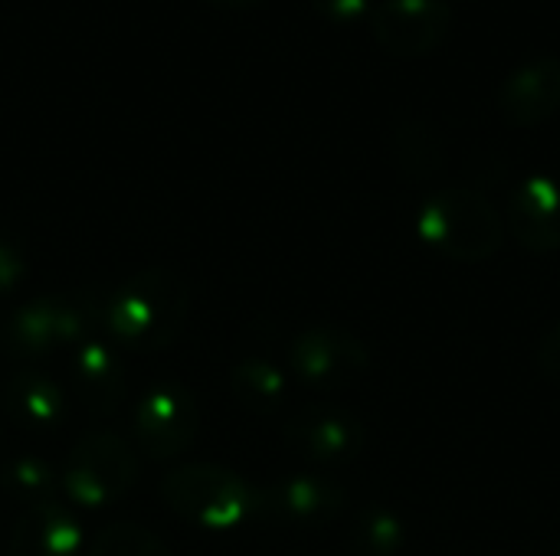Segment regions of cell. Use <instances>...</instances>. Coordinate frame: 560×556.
Returning <instances> with one entry per match:
<instances>
[{
  "label": "cell",
  "mask_w": 560,
  "mask_h": 556,
  "mask_svg": "<svg viewBox=\"0 0 560 556\" xmlns=\"http://www.w3.org/2000/svg\"><path fill=\"white\" fill-rule=\"evenodd\" d=\"M190 311L187 282L164 265H148L128 279L95 292V321L105 341L118 351L154 354L171 347Z\"/></svg>",
  "instance_id": "6da1fadb"
},
{
  "label": "cell",
  "mask_w": 560,
  "mask_h": 556,
  "mask_svg": "<svg viewBox=\"0 0 560 556\" xmlns=\"http://www.w3.org/2000/svg\"><path fill=\"white\" fill-rule=\"evenodd\" d=\"M505 216L476 187H440L417 210V236L453 262L479 265L505 246Z\"/></svg>",
  "instance_id": "7a4b0ae2"
},
{
  "label": "cell",
  "mask_w": 560,
  "mask_h": 556,
  "mask_svg": "<svg viewBox=\"0 0 560 556\" xmlns=\"http://www.w3.org/2000/svg\"><path fill=\"white\" fill-rule=\"evenodd\" d=\"M164 505L203 531H240L262 514L259 488L223 465H180L161 478Z\"/></svg>",
  "instance_id": "3957f363"
},
{
  "label": "cell",
  "mask_w": 560,
  "mask_h": 556,
  "mask_svg": "<svg viewBox=\"0 0 560 556\" xmlns=\"http://www.w3.org/2000/svg\"><path fill=\"white\" fill-rule=\"evenodd\" d=\"M95 295H43L20 305L3 331L0 344L3 354L16 364H39L59 351H75L89 338H95Z\"/></svg>",
  "instance_id": "277c9868"
},
{
  "label": "cell",
  "mask_w": 560,
  "mask_h": 556,
  "mask_svg": "<svg viewBox=\"0 0 560 556\" xmlns=\"http://www.w3.org/2000/svg\"><path fill=\"white\" fill-rule=\"evenodd\" d=\"M135 478H138V459L131 446L118 433L92 429L72 446L59 472V488L72 505L98 511L121 501L131 492Z\"/></svg>",
  "instance_id": "5b68a950"
},
{
  "label": "cell",
  "mask_w": 560,
  "mask_h": 556,
  "mask_svg": "<svg viewBox=\"0 0 560 556\" xmlns=\"http://www.w3.org/2000/svg\"><path fill=\"white\" fill-rule=\"evenodd\" d=\"M285 360H289V374L302 387L318 393H335L358 383L368 374L371 351L358 334L338 324H315L292 338Z\"/></svg>",
  "instance_id": "8992f818"
},
{
  "label": "cell",
  "mask_w": 560,
  "mask_h": 556,
  "mask_svg": "<svg viewBox=\"0 0 560 556\" xmlns=\"http://www.w3.org/2000/svg\"><path fill=\"white\" fill-rule=\"evenodd\" d=\"M200 436V410L190 390L177 383L148 387L131 410V439L144 459L171 462Z\"/></svg>",
  "instance_id": "52a82bcc"
},
{
  "label": "cell",
  "mask_w": 560,
  "mask_h": 556,
  "mask_svg": "<svg viewBox=\"0 0 560 556\" xmlns=\"http://www.w3.org/2000/svg\"><path fill=\"white\" fill-rule=\"evenodd\" d=\"M368 23L387 56L420 59L446 43L453 7L450 0H377Z\"/></svg>",
  "instance_id": "ba28073f"
},
{
  "label": "cell",
  "mask_w": 560,
  "mask_h": 556,
  "mask_svg": "<svg viewBox=\"0 0 560 556\" xmlns=\"http://www.w3.org/2000/svg\"><path fill=\"white\" fill-rule=\"evenodd\" d=\"M282 439L305 462L338 465V462H351L364 452L368 429L354 413L322 403V406H308V410L295 413L285 423Z\"/></svg>",
  "instance_id": "9c48e42d"
},
{
  "label": "cell",
  "mask_w": 560,
  "mask_h": 556,
  "mask_svg": "<svg viewBox=\"0 0 560 556\" xmlns=\"http://www.w3.org/2000/svg\"><path fill=\"white\" fill-rule=\"evenodd\" d=\"M262 518L292 531H318L345 511V488L325 475H285L259 492Z\"/></svg>",
  "instance_id": "30bf717a"
},
{
  "label": "cell",
  "mask_w": 560,
  "mask_h": 556,
  "mask_svg": "<svg viewBox=\"0 0 560 556\" xmlns=\"http://www.w3.org/2000/svg\"><path fill=\"white\" fill-rule=\"evenodd\" d=\"M505 229L535 256L560 252V180L551 174H528L509 193Z\"/></svg>",
  "instance_id": "8fae6325"
},
{
  "label": "cell",
  "mask_w": 560,
  "mask_h": 556,
  "mask_svg": "<svg viewBox=\"0 0 560 556\" xmlns=\"http://www.w3.org/2000/svg\"><path fill=\"white\" fill-rule=\"evenodd\" d=\"M128 374L118 347L105 338H89L69 354V397L92 416L108 419L125 403Z\"/></svg>",
  "instance_id": "7c38bea8"
},
{
  "label": "cell",
  "mask_w": 560,
  "mask_h": 556,
  "mask_svg": "<svg viewBox=\"0 0 560 556\" xmlns=\"http://www.w3.org/2000/svg\"><path fill=\"white\" fill-rule=\"evenodd\" d=\"M499 111L512 128H538L560 111V59L532 56L499 85Z\"/></svg>",
  "instance_id": "4fadbf2b"
},
{
  "label": "cell",
  "mask_w": 560,
  "mask_h": 556,
  "mask_svg": "<svg viewBox=\"0 0 560 556\" xmlns=\"http://www.w3.org/2000/svg\"><path fill=\"white\" fill-rule=\"evenodd\" d=\"M3 413L26 433H56L69 416V393L36 367L13 370L0 390Z\"/></svg>",
  "instance_id": "5bb4252c"
},
{
  "label": "cell",
  "mask_w": 560,
  "mask_h": 556,
  "mask_svg": "<svg viewBox=\"0 0 560 556\" xmlns=\"http://www.w3.org/2000/svg\"><path fill=\"white\" fill-rule=\"evenodd\" d=\"M79 521L59 501L26 508L10 534V556H79Z\"/></svg>",
  "instance_id": "9a60e30c"
},
{
  "label": "cell",
  "mask_w": 560,
  "mask_h": 556,
  "mask_svg": "<svg viewBox=\"0 0 560 556\" xmlns=\"http://www.w3.org/2000/svg\"><path fill=\"white\" fill-rule=\"evenodd\" d=\"M394 161L404 177L430 180L446 167V141L430 118H404L394 131Z\"/></svg>",
  "instance_id": "2e32d148"
},
{
  "label": "cell",
  "mask_w": 560,
  "mask_h": 556,
  "mask_svg": "<svg viewBox=\"0 0 560 556\" xmlns=\"http://www.w3.org/2000/svg\"><path fill=\"white\" fill-rule=\"evenodd\" d=\"M233 400L253 416H272L285 406L289 377L266 357H246L230 370Z\"/></svg>",
  "instance_id": "e0dca14e"
},
{
  "label": "cell",
  "mask_w": 560,
  "mask_h": 556,
  "mask_svg": "<svg viewBox=\"0 0 560 556\" xmlns=\"http://www.w3.org/2000/svg\"><path fill=\"white\" fill-rule=\"evenodd\" d=\"M348 541L354 556H400L407 547V524L397 511L374 505L354 518Z\"/></svg>",
  "instance_id": "ac0fdd59"
},
{
  "label": "cell",
  "mask_w": 560,
  "mask_h": 556,
  "mask_svg": "<svg viewBox=\"0 0 560 556\" xmlns=\"http://www.w3.org/2000/svg\"><path fill=\"white\" fill-rule=\"evenodd\" d=\"M0 485L10 498L33 508V505L52 501V495L59 488V472L52 462H46L39 456H16L3 465Z\"/></svg>",
  "instance_id": "d6986e66"
},
{
  "label": "cell",
  "mask_w": 560,
  "mask_h": 556,
  "mask_svg": "<svg viewBox=\"0 0 560 556\" xmlns=\"http://www.w3.org/2000/svg\"><path fill=\"white\" fill-rule=\"evenodd\" d=\"M89 556H171V551L141 524H108L95 534Z\"/></svg>",
  "instance_id": "ffe728a7"
},
{
  "label": "cell",
  "mask_w": 560,
  "mask_h": 556,
  "mask_svg": "<svg viewBox=\"0 0 560 556\" xmlns=\"http://www.w3.org/2000/svg\"><path fill=\"white\" fill-rule=\"evenodd\" d=\"M30 275L26 256L13 239L0 236V298H10Z\"/></svg>",
  "instance_id": "44dd1931"
},
{
  "label": "cell",
  "mask_w": 560,
  "mask_h": 556,
  "mask_svg": "<svg viewBox=\"0 0 560 556\" xmlns=\"http://www.w3.org/2000/svg\"><path fill=\"white\" fill-rule=\"evenodd\" d=\"M315 13L331 20V23H358L371 20L374 0H312Z\"/></svg>",
  "instance_id": "7402d4cb"
},
{
  "label": "cell",
  "mask_w": 560,
  "mask_h": 556,
  "mask_svg": "<svg viewBox=\"0 0 560 556\" xmlns=\"http://www.w3.org/2000/svg\"><path fill=\"white\" fill-rule=\"evenodd\" d=\"M538 370L551 383H560V321L555 328H548V334L538 344Z\"/></svg>",
  "instance_id": "603a6c76"
},
{
  "label": "cell",
  "mask_w": 560,
  "mask_h": 556,
  "mask_svg": "<svg viewBox=\"0 0 560 556\" xmlns=\"http://www.w3.org/2000/svg\"><path fill=\"white\" fill-rule=\"evenodd\" d=\"M213 3H220V7H236V10H243V7H256V3H262V0H213Z\"/></svg>",
  "instance_id": "cb8c5ba5"
},
{
  "label": "cell",
  "mask_w": 560,
  "mask_h": 556,
  "mask_svg": "<svg viewBox=\"0 0 560 556\" xmlns=\"http://www.w3.org/2000/svg\"><path fill=\"white\" fill-rule=\"evenodd\" d=\"M558 556H560V551H558Z\"/></svg>",
  "instance_id": "d4e9b609"
}]
</instances>
